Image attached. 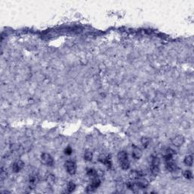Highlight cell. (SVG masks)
<instances>
[{"label":"cell","mask_w":194,"mask_h":194,"mask_svg":"<svg viewBox=\"0 0 194 194\" xmlns=\"http://www.w3.org/2000/svg\"><path fill=\"white\" fill-rule=\"evenodd\" d=\"M118 159L120 165L123 170H127L130 168V161H129L128 154L125 151H121L118 154Z\"/></svg>","instance_id":"cell-1"},{"label":"cell","mask_w":194,"mask_h":194,"mask_svg":"<svg viewBox=\"0 0 194 194\" xmlns=\"http://www.w3.org/2000/svg\"><path fill=\"white\" fill-rule=\"evenodd\" d=\"M40 160L42 162V164L47 165V166H52L54 164L53 158L52 157L50 154L46 153V152L41 154Z\"/></svg>","instance_id":"cell-2"},{"label":"cell","mask_w":194,"mask_h":194,"mask_svg":"<svg viewBox=\"0 0 194 194\" xmlns=\"http://www.w3.org/2000/svg\"><path fill=\"white\" fill-rule=\"evenodd\" d=\"M64 166H65L66 171H68V174L71 175H74L77 172V165L75 162L73 161H66L64 163Z\"/></svg>","instance_id":"cell-3"},{"label":"cell","mask_w":194,"mask_h":194,"mask_svg":"<svg viewBox=\"0 0 194 194\" xmlns=\"http://www.w3.org/2000/svg\"><path fill=\"white\" fill-rule=\"evenodd\" d=\"M159 165H160V160L158 157H153L152 159V162H151V172L156 175L158 174L159 171Z\"/></svg>","instance_id":"cell-4"},{"label":"cell","mask_w":194,"mask_h":194,"mask_svg":"<svg viewBox=\"0 0 194 194\" xmlns=\"http://www.w3.org/2000/svg\"><path fill=\"white\" fill-rule=\"evenodd\" d=\"M101 181L97 178H94L92 181V183L90 185H88L86 187V191L87 192H93V191L96 190L98 187L100 186Z\"/></svg>","instance_id":"cell-5"},{"label":"cell","mask_w":194,"mask_h":194,"mask_svg":"<svg viewBox=\"0 0 194 194\" xmlns=\"http://www.w3.org/2000/svg\"><path fill=\"white\" fill-rule=\"evenodd\" d=\"M143 173L141 171H137V170H133L131 171L129 174V177H130V180L132 181H136V180L139 179V178H143Z\"/></svg>","instance_id":"cell-6"},{"label":"cell","mask_w":194,"mask_h":194,"mask_svg":"<svg viewBox=\"0 0 194 194\" xmlns=\"http://www.w3.org/2000/svg\"><path fill=\"white\" fill-rule=\"evenodd\" d=\"M135 181L136 185H137V187L138 188L145 189V188H147V187L149 186L148 181L143 178H139V179L136 180V181Z\"/></svg>","instance_id":"cell-7"},{"label":"cell","mask_w":194,"mask_h":194,"mask_svg":"<svg viewBox=\"0 0 194 194\" xmlns=\"http://www.w3.org/2000/svg\"><path fill=\"white\" fill-rule=\"evenodd\" d=\"M165 167H166L167 170L169 171H170V172H172V173L176 172L177 171L179 170L178 166H177V165H176L175 163H174L172 160H171V161H166V165H165Z\"/></svg>","instance_id":"cell-8"},{"label":"cell","mask_w":194,"mask_h":194,"mask_svg":"<svg viewBox=\"0 0 194 194\" xmlns=\"http://www.w3.org/2000/svg\"><path fill=\"white\" fill-rule=\"evenodd\" d=\"M184 137L182 135H178L176 136L175 137L172 139V144L175 147H181L184 143Z\"/></svg>","instance_id":"cell-9"},{"label":"cell","mask_w":194,"mask_h":194,"mask_svg":"<svg viewBox=\"0 0 194 194\" xmlns=\"http://www.w3.org/2000/svg\"><path fill=\"white\" fill-rule=\"evenodd\" d=\"M24 167V163L22 161H21V160H18V161H15V162L13 164L12 170L15 173L19 172L21 170L23 169Z\"/></svg>","instance_id":"cell-10"},{"label":"cell","mask_w":194,"mask_h":194,"mask_svg":"<svg viewBox=\"0 0 194 194\" xmlns=\"http://www.w3.org/2000/svg\"><path fill=\"white\" fill-rule=\"evenodd\" d=\"M143 156V152L139 147L133 146V157L135 159H139Z\"/></svg>","instance_id":"cell-11"},{"label":"cell","mask_w":194,"mask_h":194,"mask_svg":"<svg viewBox=\"0 0 194 194\" xmlns=\"http://www.w3.org/2000/svg\"><path fill=\"white\" fill-rule=\"evenodd\" d=\"M102 161V162L104 164L105 166L108 168V169H111V167H112V161H111V159H110V157H108V156H107V157H104L103 159L101 160Z\"/></svg>","instance_id":"cell-12"},{"label":"cell","mask_w":194,"mask_h":194,"mask_svg":"<svg viewBox=\"0 0 194 194\" xmlns=\"http://www.w3.org/2000/svg\"><path fill=\"white\" fill-rule=\"evenodd\" d=\"M193 162V159L192 156H187L184 159V164L187 166H192Z\"/></svg>","instance_id":"cell-13"},{"label":"cell","mask_w":194,"mask_h":194,"mask_svg":"<svg viewBox=\"0 0 194 194\" xmlns=\"http://www.w3.org/2000/svg\"><path fill=\"white\" fill-rule=\"evenodd\" d=\"M86 174L90 178H96L97 177V172L96 171L93 169H87L86 170Z\"/></svg>","instance_id":"cell-14"},{"label":"cell","mask_w":194,"mask_h":194,"mask_svg":"<svg viewBox=\"0 0 194 194\" xmlns=\"http://www.w3.org/2000/svg\"><path fill=\"white\" fill-rule=\"evenodd\" d=\"M84 159L86 160V161H92V159H93V153H92L91 151L90 150H86L84 152Z\"/></svg>","instance_id":"cell-15"},{"label":"cell","mask_w":194,"mask_h":194,"mask_svg":"<svg viewBox=\"0 0 194 194\" xmlns=\"http://www.w3.org/2000/svg\"><path fill=\"white\" fill-rule=\"evenodd\" d=\"M75 188H76V184L74 183V182L70 181L69 183H68V188H67L68 193H72L73 191H74Z\"/></svg>","instance_id":"cell-16"},{"label":"cell","mask_w":194,"mask_h":194,"mask_svg":"<svg viewBox=\"0 0 194 194\" xmlns=\"http://www.w3.org/2000/svg\"><path fill=\"white\" fill-rule=\"evenodd\" d=\"M183 175L185 178H187V179H192L193 178V174L190 170H186L183 171Z\"/></svg>","instance_id":"cell-17"},{"label":"cell","mask_w":194,"mask_h":194,"mask_svg":"<svg viewBox=\"0 0 194 194\" xmlns=\"http://www.w3.org/2000/svg\"><path fill=\"white\" fill-rule=\"evenodd\" d=\"M141 143H142V144H143L144 148H147V147H148L149 143H150V139H149V138L143 137L142 138V139H141Z\"/></svg>","instance_id":"cell-18"},{"label":"cell","mask_w":194,"mask_h":194,"mask_svg":"<svg viewBox=\"0 0 194 194\" xmlns=\"http://www.w3.org/2000/svg\"><path fill=\"white\" fill-rule=\"evenodd\" d=\"M46 181H47L48 183L50 185H52L55 183V177L52 174H49L46 178Z\"/></svg>","instance_id":"cell-19"},{"label":"cell","mask_w":194,"mask_h":194,"mask_svg":"<svg viewBox=\"0 0 194 194\" xmlns=\"http://www.w3.org/2000/svg\"><path fill=\"white\" fill-rule=\"evenodd\" d=\"M37 177L36 175H31L30 176V179H29V182L30 183V185H33L34 186L36 183H37Z\"/></svg>","instance_id":"cell-20"},{"label":"cell","mask_w":194,"mask_h":194,"mask_svg":"<svg viewBox=\"0 0 194 194\" xmlns=\"http://www.w3.org/2000/svg\"><path fill=\"white\" fill-rule=\"evenodd\" d=\"M72 152H73V150H72V149L70 147H68L67 148H65V149H64V154L67 155V156H70V155H72Z\"/></svg>","instance_id":"cell-21"}]
</instances>
